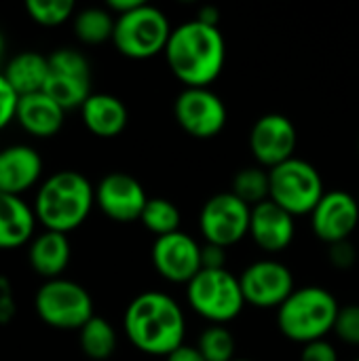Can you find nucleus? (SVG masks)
I'll use <instances>...</instances> for the list:
<instances>
[{
	"label": "nucleus",
	"instance_id": "f257e3e1",
	"mask_svg": "<svg viewBox=\"0 0 359 361\" xmlns=\"http://www.w3.org/2000/svg\"><path fill=\"white\" fill-rule=\"evenodd\" d=\"M123 330L138 351L167 357L184 345L186 319L171 296L163 292H144L127 305Z\"/></svg>",
	"mask_w": 359,
	"mask_h": 361
},
{
	"label": "nucleus",
	"instance_id": "f03ea898",
	"mask_svg": "<svg viewBox=\"0 0 359 361\" xmlns=\"http://www.w3.org/2000/svg\"><path fill=\"white\" fill-rule=\"evenodd\" d=\"M165 59L186 87H207L224 70L226 42L220 27L193 19L171 30Z\"/></svg>",
	"mask_w": 359,
	"mask_h": 361
},
{
	"label": "nucleus",
	"instance_id": "7ed1b4c3",
	"mask_svg": "<svg viewBox=\"0 0 359 361\" xmlns=\"http://www.w3.org/2000/svg\"><path fill=\"white\" fill-rule=\"evenodd\" d=\"M95 205V186L74 169H61L44 178L34 195V216L44 231L72 233L85 224Z\"/></svg>",
	"mask_w": 359,
	"mask_h": 361
},
{
	"label": "nucleus",
	"instance_id": "20e7f679",
	"mask_svg": "<svg viewBox=\"0 0 359 361\" xmlns=\"http://www.w3.org/2000/svg\"><path fill=\"white\" fill-rule=\"evenodd\" d=\"M339 311L341 305L326 288H296L277 309V328L288 341L309 345L313 341H324L334 332Z\"/></svg>",
	"mask_w": 359,
	"mask_h": 361
},
{
	"label": "nucleus",
	"instance_id": "39448f33",
	"mask_svg": "<svg viewBox=\"0 0 359 361\" xmlns=\"http://www.w3.org/2000/svg\"><path fill=\"white\" fill-rule=\"evenodd\" d=\"M171 25L163 11L152 4H140L127 15L116 17L112 42L116 51L129 59H150L165 53Z\"/></svg>",
	"mask_w": 359,
	"mask_h": 361
},
{
	"label": "nucleus",
	"instance_id": "423d86ee",
	"mask_svg": "<svg viewBox=\"0 0 359 361\" xmlns=\"http://www.w3.org/2000/svg\"><path fill=\"white\" fill-rule=\"evenodd\" d=\"M186 298L190 309L203 319L212 322V326H224L226 322H233L245 307L239 277L226 269H201V273L186 286Z\"/></svg>",
	"mask_w": 359,
	"mask_h": 361
},
{
	"label": "nucleus",
	"instance_id": "0eeeda50",
	"mask_svg": "<svg viewBox=\"0 0 359 361\" xmlns=\"http://www.w3.org/2000/svg\"><path fill=\"white\" fill-rule=\"evenodd\" d=\"M34 311L38 319L55 330H80L91 317V294L72 279H49L34 294Z\"/></svg>",
	"mask_w": 359,
	"mask_h": 361
},
{
	"label": "nucleus",
	"instance_id": "6e6552de",
	"mask_svg": "<svg viewBox=\"0 0 359 361\" xmlns=\"http://www.w3.org/2000/svg\"><path fill=\"white\" fill-rule=\"evenodd\" d=\"M269 180H271L269 199L279 207H284L294 218L307 214L311 216V212L326 195L320 171L311 163L296 157L269 169Z\"/></svg>",
	"mask_w": 359,
	"mask_h": 361
},
{
	"label": "nucleus",
	"instance_id": "1a4fd4ad",
	"mask_svg": "<svg viewBox=\"0 0 359 361\" xmlns=\"http://www.w3.org/2000/svg\"><path fill=\"white\" fill-rule=\"evenodd\" d=\"M44 93L66 112L74 108L80 110L91 95L89 59L72 47H61L49 53V80Z\"/></svg>",
	"mask_w": 359,
	"mask_h": 361
},
{
	"label": "nucleus",
	"instance_id": "9d476101",
	"mask_svg": "<svg viewBox=\"0 0 359 361\" xmlns=\"http://www.w3.org/2000/svg\"><path fill=\"white\" fill-rule=\"evenodd\" d=\"M252 207L239 197L229 192H218L209 197L199 216V228L205 243L220 247H231L250 235Z\"/></svg>",
	"mask_w": 359,
	"mask_h": 361
},
{
	"label": "nucleus",
	"instance_id": "9b49d317",
	"mask_svg": "<svg viewBox=\"0 0 359 361\" xmlns=\"http://www.w3.org/2000/svg\"><path fill=\"white\" fill-rule=\"evenodd\" d=\"M178 125L197 140L216 137L226 125L224 102L207 87H186L174 102Z\"/></svg>",
	"mask_w": 359,
	"mask_h": 361
},
{
	"label": "nucleus",
	"instance_id": "f8f14e48",
	"mask_svg": "<svg viewBox=\"0 0 359 361\" xmlns=\"http://www.w3.org/2000/svg\"><path fill=\"white\" fill-rule=\"evenodd\" d=\"M245 305L279 309L296 290L292 271L277 260H256L239 277Z\"/></svg>",
	"mask_w": 359,
	"mask_h": 361
},
{
	"label": "nucleus",
	"instance_id": "ddd939ff",
	"mask_svg": "<svg viewBox=\"0 0 359 361\" xmlns=\"http://www.w3.org/2000/svg\"><path fill=\"white\" fill-rule=\"evenodd\" d=\"M296 127L294 123L277 112L260 116L250 131V152L260 167L273 169L290 159L296 150Z\"/></svg>",
	"mask_w": 359,
	"mask_h": 361
},
{
	"label": "nucleus",
	"instance_id": "4468645a",
	"mask_svg": "<svg viewBox=\"0 0 359 361\" xmlns=\"http://www.w3.org/2000/svg\"><path fill=\"white\" fill-rule=\"evenodd\" d=\"M152 264L163 279L188 286L203 269L201 245L182 231L157 237L152 243Z\"/></svg>",
	"mask_w": 359,
	"mask_h": 361
},
{
	"label": "nucleus",
	"instance_id": "2eb2a0df",
	"mask_svg": "<svg viewBox=\"0 0 359 361\" xmlns=\"http://www.w3.org/2000/svg\"><path fill=\"white\" fill-rule=\"evenodd\" d=\"M148 203L144 186L129 173H108L95 186V205L114 222L129 224L142 218Z\"/></svg>",
	"mask_w": 359,
	"mask_h": 361
},
{
	"label": "nucleus",
	"instance_id": "dca6fc26",
	"mask_svg": "<svg viewBox=\"0 0 359 361\" xmlns=\"http://www.w3.org/2000/svg\"><path fill=\"white\" fill-rule=\"evenodd\" d=\"M359 224L358 199L345 190H330L311 212V228L315 237L328 245L349 241Z\"/></svg>",
	"mask_w": 359,
	"mask_h": 361
},
{
	"label": "nucleus",
	"instance_id": "f3484780",
	"mask_svg": "<svg viewBox=\"0 0 359 361\" xmlns=\"http://www.w3.org/2000/svg\"><path fill=\"white\" fill-rule=\"evenodd\" d=\"M42 157L28 144H11L0 150V192L21 197L40 186Z\"/></svg>",
	"mask_w": 359,
	"mask_h": 361
},
{
	"label": "nucleus",
	"instance_id": "a211bd4d",
	"mask_svg": "<svg viewBox=\"0 0 359 361\" xmlns=\"http://www.w3.org/2000/svg\"><path fill=\"white\" fill-rule=\"evenodd\" d=\"M296 233L294 216L271 199L252 207L250 218V237L264 252H284Z\"/></svg>",
	"mask_w": 359,
	"mask_h": 361
},
{
	"label": "nucleus",
	"instance_id": "6ab92c4d",
	"mask_svg": "<svg viewBox=\"0 0 359 361\" xmlns=\"http://www.w3.org/2000/svg\"><path fill=\"white\" fill-rule=\"evenodd\" d=\"M66 110L51 99L44 91L19 97L15 123L32 137L49 140L57 135L63 127Z\"/></svg>",
	"mask_w": 359,
	"mask_h": 361
},
{
	"label": "nucleus",
	"instance_id": "aec40b11",
	"mask_svg": "<svg viewBox=\"0 0 359 361\" xmlns=\"http://www.w3.org/2000/svg\"><path fill=\"white\" fill-rule=\"evenodd\" d=\"M70 256H72L70 239L63 233L42 231L34 235V239L28 245V262L32 271L44 281L59 279L70 264Z\"/></svg>",
	"mask_w": 359,
	"mask_h": 361
},
{
	"label": "nucleus",
	"instance_id": "412c9836",
	"mask_svg": "<svg viewBox=\"0 0 359 361\" xmlns=\"http://www.w3.org/2000/svg\"><path fill=\"white\" fill-rule=\"evenodd\" d=\"M32 205L21 197L0 192V250H17L30 245L36 231Z\"/></svg>",
	"mask_w": 359,
	"mask_h": 361
},
{
	"label": "nucleus",
	"instance_id": "4be33fe9",
	"mask_svg": "<svg viewBox=\"0 0 359 361\" xmlns=\"http://www.w3.org/2000/svg\"><path fill=\"white\" fill-rule=\"evenodd\" d=\"M80 116L85 127L104 140L121 135L129 121L125 104L110 93H91L80 108Z\"/></svg>",
	"mask_w": 359,
	"mask_h": 361
},
{
	"label": "nucleus",
	"instance_id": "5701e85b",
	"mask_svg": "<svg viewBox=\"0 0 359 361\" xmlns=\"http://www.w3.org/2000/svg\"><path fill=\"white\" fill-rule=\"evenodd\" d=\"M2 74L19 97L42 93L49 80V55H42L38 51L15 53L4 63Z\"/></svg>",
	"mask_w": 359,
	"mask_h": 361
},
{
	"label": "nucleus",
	"instance_id": "b1692460",
	"mask_svg": "<svg viewBox=\"0 0 359 361\" xmlns=\"http://www.w3.org/2000/svg\"><path fill=\"white\" fill-rule=\"evenodd\" d=\"M78 343L89 360L106 361L116 351V330L108 319L95 315L78 330Z\"/></svg>",
	"mask_w": 359,
	"mask_h": 361
},
{
	"label": "nucleus",
	"instance_id": "393cba45",
	"mask_svg": "<svg viewBox=\"0 0 359 361\" xmlns=\"http://www.w3.org/2000/svg\"><path fill=\"white\" fill-rule=\"evenodd\" d=\"M116 17L102 6H89L74 15L72 27L80 42L85 44H102L106 40H112Z\"/></svg>",
	"mask_w": 359,
	"mask_h": 361
},
{
	"label": "nucleus",
	"instance_id": "a878e982",
	"mask_svg": "<svg viewBox=\"0 0 359 361\" xmlns=\"http://www.w3.org/2000/svg\"><path fill=\"white\" fill-rule=\"evenodd\" d=\"M231 192L235 197H239L243 203H248L250 207L269 201V197H271L269 171H264L262 167H245V169L237 171L233 178Z\"/></svg>",
	"mask_w": 359,
	"mask_h": 361
},
{
	"label": "nucleus",
	"instance_id": "bb28decb",
	"mask_svg": "<svg viewBox=\"0 0 359 361\" xmlns=\"http://www.w3.org/2000/svg\"><path fill=\"white\" fill-rule=\"evenodd\" d=\"M140 222L157 237H165L171 233L180 231V209L176 207V203H171L169 199L163 197H154L148 199Z\"/></svg>",
	"mask_w": 359,
	"mask_h": 361
},
{
	"label": "nucleus",
	"instance_id": "cd10ccee",
	"mask_svg": "<svg viewBox=\"0 0 359 361\" xmlns=\"http://www.w3.org/2000/svg\"><path fill=\"white\" fill-rule=\"evenodd\" d=\"M23 8L34 23L44 27L61 25L76 15V6L72 0H28Z\"/></svg>",
	"mask_w": 359,
	"mask_h": 361
},
{
	"label": "nucleus",
	"instance_id": "c85d7f7f",
	"mask_svg": "<svg viewBox=\"0 0 359 361\" xmlns=\"http://www.w3.org/2000/svg\"><path fill=\"white\" fill-rule=\"evenodd\" d=\"M199 353L205 361H233L235 357V338L224 326H209L201 332L197 343Z\"/></svg>",
	"mask_w": 359,
	"mask_h": 361
},
{
	"label": "nucleus",
	"instance_id": "c756f323",
	"mask_svg": "<svg viewBox=\"0 0 359 361\" xmlns=\"http://www.w3.org/2000/svg\"><path fill=\"white\" fill-rule=\"evenodd\" d=\"M334 334L345 345L359 347V305L341 307L336 324H334Z\"/></svg>",
	"mask_w": 359,
	"mask_h": 361
},
{
	"label": "nucleus",
	"instance_id": "7c9ffc66",
	"mask_svg": "<svg viewBox=\"0 0 359 361\" xmlns=\"http://www.w3.org/2000/svg\"><path fill=\"white\" fill-rule=\"evenodd\" d=\"M17 104H19V95L15 93V89L8 85V80L0 70V131L15 121Z\"/></svg>",
	"mask_w": 359,
	"mask_h": 361
},
{
	"label": "nucleus",
	"instance_id": "2f4dec72",
	"mask_svg": "<svg viewBox=\"0 0 359 361\" xmlns=\"http://www.w3.org/2000/svg\"><path fill=\"white\" fill-rule=\"evenodd\" d=\"M328 256H330L332 267L339 269V271H349L355 264V260H358V252H355L351 241H341V243L330 245Z\"/></svg>",
	"mask_w": 359,
	"mask_h": 361
},
{
	"label": "nucleus",
	"instance_id": "473e14b6",
	"mask_svg": "<svg viewBox=\"0 0 359 361\" xmlns=\"http://www.w3.org/2000/svg\"><path fill=\"white\" fill-rule=\"evenodd\" d=\"M300 361H339V353L328 341H313L303 345Z\"/></svg>",
	"mask_w": 359,
	"mask_h": 361
},
{
	"label": "nucleus",
	"instance_id": "72a5a7b5",
	"mask_svg": "<svg viewBox=\"0 0 359 361\" xmlns=\"http://www.w3.org/2000/svg\"><path fill=\"white\" fill-rule=\"evenodd\" d=\"M15 313H17V305L13 296V286L4 275H0V326L11 324Z\"/></svg>",
	"mask_w": 359,
	"mask_h": 361
},
{
	"label": "nucleus",
	"instance_id": "f704fd0d",
	"mask_svg": "<svg viewBox=\"0 0 359 361\" xmlns=\"http://www.w3.org/2000/svg\"><path fill=\"white\" fill-rule=\"evenodd\" d=\"M226 264V247L205 243L201 245V267L205 271H220Z\"/></svg>",
	"mask_w": 359,
	"mask_h": 361
},
{
	"label": "nucleus",
	"instance_id": "c9c22d12",
	"mask_svg": "<svg viewBox=\"0 0 359 361\" xmlns=\"http://www.w3.org/2000/svg\"><path fill=\"white\" fill-rule=\"evenodd\" d=\"M165 361H205V357L199 353V349L197 347H186V345H182V347H178L174 353H169Z\"/></svg>",
	"mask_w": 359,
	"mask_h": 361
},
{
	"label": "nucleus",
	"instance_id": "e433bc0d",
	"mask_svg": "<svg viewBox=\"0 0 359 361\" xmlns=\"http://www.w3.org/2000/svg\"><path fill=\"white\" fill-rule=\"evenodd\" d=\"M140 4H144V0H108L106 8H108L114 17H121V15L131 13V11L138 8Z\"/></svg>",
	"mask_w": 359,
	"mask_h": 361
},
{
	"label": "nucleus",
	"instance_id": "4c0bfd02",
	"mask_svg": "<svg viewBox=\"0 0 359 361\" xmlns=\"http://www.w3.org/2000/svg\"><path fill=\"white\" fill-rule=\"evenodd\" d=\"M197 19H199V21H203V23H207V25H214V27H218V21H220V11H218L216 6H203V8L199 11Z\"/></svg>",
	"mask_w": 359,
	"mask_h": 361
},
{
	"label": "nucleus",
	"instance_id": "58836bf2",
	"mask_svg": "<svg viewBox=\"0 0 359 361\" xmlns=\"http://www.w3.org/2000/svg\"><path fill=\"white\" fill-rule=\"evenodd\" d=\"M4 49H6V42H4V34L0 32V63H2V57H4Z\"/></svg>",
	"mask_w": 359,
	"mask_h": 361
},
{
	"label": "nucleus",
	"instance_id": "ea45409f",
	"mask_svg": "<svg viewBox=\"0 0 359 361\" xmlns=\"http://www.w3.org/2000/svg\"><path fill=\"white\" fill-rule=\"evenodd\" d=\"M233 361H252V360H233Z\"/></svg>",
	"mask_w": 359,
	"mask_h": 361
},
{
	"label": "nucleus",
	"instance_id": "a19ab883",
	"mask_svg": "<svg viewBox=\"0 0 359 361\" xmlns=\"http://www.w3.org/2000/svg\"><path fill=\"white\" fill-rule=\"evenodd\" d=\"M358 152H359V137H358Z\"/></svg>",
	"mask_w": 359,
	"mask_h": 361
},
{
	"label": "nucleus",
	"instance_id": "79ce46f5",
	"mask_svg": "<svg viewBox=\"0 0 359 361\" xmlns=\"http://www.w3.org/2000/svg\"><path fill=\"white\" fill-rule=\"evenodd\" d=\"M358 203H359V197H358Z\"/></svg>",
	"mask_w": 359,
	"mask_h": 361
},
{
	"label": "nucleus",
	"instance_id": "37998d69",
	"mask_svg": "<svg viewBox=\"0 0 359 361\" xmlns=\"http://www.w3.org/2000/svg\"><path fill=\"white\" fill-rule=\"evenodd\" d=\"M355 361H359V357H358V360H355Z\"/></svg>",
	"mask_w": 359,
	"mask_h": 361
}]
</instances>
